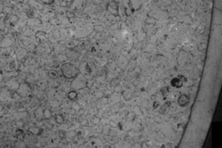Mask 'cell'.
Wrapping results in <instances>:
<instances>
[{"label": "cell", "mask_w": 222, "mask_h": 148, "mask_svg": "<svg viewBox=\"0 0 222 148\" xmlns=\"http://www.w3.org/2000/svg\"><path fill=\"white\" fill-rule=\"evenodd\" d=\"M61 71L63 76H64L66 79L71 80L74 79L75 76H77L78 74V71H77V69L75 68V66L71 64V63H64L62 65L61 68Z\"/></svg>", "instance_id": "6da1fadb"}, {"label": "cell", "mask_w": 222, "mask_h": 148, "mask_svg": "<svg viewBox=\"0 0 222 148\" xmlns=\"http://www.w3.org/2000/svg\"><path fill=\"white\" fill-rule=\"evenodd\" d=\"M68 98L72 101H75V100L77 99V93H76L75 90L69 91L68 94Z\"/></svg>", "instance_id": "3957f363"}, {"label": "cell", "mask_w": 222, "mask_h": 148, "mask_svg": "<svg viewBox=\"0 0 222 148\" xmlns=\"http://www.w3.org/2000/svg\"><path fill=\"white\" fill-rule=\"evenodd\" d=\"M55 121H56V123H58V124H59V125H61V124H63V123L64 122V119L63 115L58 114V115L55 117Z\"/></svg>", "instance_id": "277c9868"}, {"label": "cell", "mask_w": 222, "mask_h": 148, "mask_svg": "<svg viewBox=\"0 0 222 148\" xmlns=\"http://www.w3.org/2000/svg\"><path fill=\"white\" fill-rule=\"evenodd\" d=\"M178 104L181 107H185L186 105L189 103V97L186 95V94H181L180 95V97L178 98Z\"/></svg>", "instance_id": "7a4b0ae2"}, {"label": "cell", "mask_w": 222, "mask_h": 148, "mask_svg": "<svg viewBox=\"0 0 222 148\" xmlns=\"http://www.w3.org/2000/svg\"><path fill=\"white\" fill-rule=\"evenodd\" d=\"M43 117L45 119H50V117H51V114H50V110L46 109L45 111H43Z\"/></svg>", "instance_id": "5b68a950"}, {"label": "cell", "mask_w": 222, "mask_h": 148, "mask_svg": "<svg viewBox=\"0 0 222 148\" xmlns=\"http://www.w3.org/2000/svg\"><path fill=\"white\" fill-rule=\"evenodd\" d=\"M65 136H66V134H65L64 131H59V137H60V139H64Z\"/></svg>", "instance_id": "52a82bcc"}, {"label": "cell", "mask_w": 222, "mask_h": 148, "mask_svg": "<svg viewBox=\"0 0 222 148\" xmlns=\"http://www.w3.org/2000/svg\"><path fill=\"white\" fill-rule=\"evenodd\" d=\"M49 75H50V78H52V79H55V78H58V74L57 71H50Z\"/></svg>", "instance_id": "8992f818"}]
</instances>
